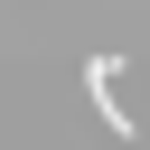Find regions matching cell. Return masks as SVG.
<instances>
[{
  "label": "cell",
  "instance_id": "cell-1",
  "mask_svg": "<svg viewBox=\"0 0 150 150\" xmlns=\"http://www.w3.org/2000/svg\"><path fill=\"white\" fill-rule=\"evenodd\" d=\"M112 84H122V56H84V94H94V112H103V131H122V141H131L141 122H131V103H112Z\"/></svg>",
  "mask_w": 150,
  "mask_h": 150
}]
</instances>
